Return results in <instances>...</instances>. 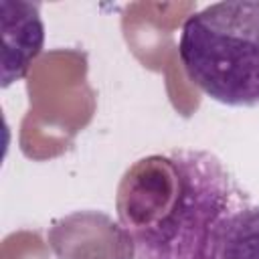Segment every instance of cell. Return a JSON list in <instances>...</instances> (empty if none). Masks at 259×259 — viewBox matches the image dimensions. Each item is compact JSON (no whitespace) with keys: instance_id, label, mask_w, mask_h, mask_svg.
<instances>
[{"instance_id":"1","label":"cell","mask_w":259,"mask_h":259,"mask_svg":"<svg viewBox=\"0 0 259 259\" xmlns=\"http://www.w3.org/2000/svg\"><path fill=\"white\" fill-rule=\"evenodd\" d=\"M115 206L134 259H212L223 227L249 196L214 154L184 148L127 168Z\"/></svg>"},{"instance_id":"2","label":"cell","mask_w":259,"mask_h":259,"mask_svg":"<svg viewBox=\"0 0 259 259\" xmlns=\"http://www.w3.org/2000/svg\"><path fill=\"white\" fill-rule=\"evenodd\" d=\"M178 55L186 77L210 99L259 105V0L217 2L188 16Z\"/></svg>"},{"instance_id":"3","label":"cell","mask_w":259,"mask_h":259,"mask_svg":"<svg viewBox=\"0 0 259 259\" xmlns=\"http://www.w3.org/2000/svg\"><path fill=\"white\" fill-rule=\"evenodd\" d=\"M212 259H259V206H245L223 227Z\"/></svg>"}]
</instances>
